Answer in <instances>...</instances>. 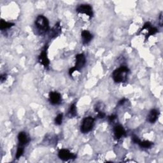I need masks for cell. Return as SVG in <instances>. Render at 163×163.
Listing matches in <instances>:
<instances>
[{
	"label": "cell",
	"instance_id": "6da1fadb",
	"mask_svg": "<svg viewBox=\"0 0 163 163\" xmlns=\"http://www.w3.org/2000/svg\"><path fill=\"white\" fill-rule=\"evenodd\" d=\"M129 71V68L125 66H122L120 68L116 69L112 74L114 80L117 83L126 82Z\"/></svg>",
	"mask_w": 163,
	"mask_h": 163
},
{
	"label": "cell",
	"instance_id": "7a4b0ae2",
	"mask_svg": "<svg viewBox=\"0 0 163 163\" xmlns=\"http://www.w3.org/2000/svg\"><path fill=\"white\" fill-rule=\"evenodd\" d=\"M35 26L41 35L46 33L50 29L49 20L47 17L42 15H40L37 17L35 21Z\"/></svg>",
	"mask_w": 163,
	"mask_h": 163
},
{
	"label": "cell",
	"instance_id": "3957f363",
	"mask_svg": "<svg viewBox=\"0 0 163 163\" xmlns=\"http://www.w3.org/2000/svg\"><path fill=\"white\" fill-rule=\"evenodd\" d=\"M94 124V118L91 117H85L82 122L81 126V132L82 133H88L90 132L93 128Z\"/></svg>",
	"mask_w": 163,
	"mask_h": 163
},
{
	"label": "cell",
	"instance_id": "277c9868",
	"mask_svg": "<svg viewBox=\"0 0 163 163\" xmlns=\"http://www.w3.org/2000/svg\"><path fill=\"white\" fill-rule=\"evenodd\" d=\"M47 49L48 45H46L43 49V50L41 51V54L38 57V61L39 62L43 65L45 69L49 68V65H50V61L47 57Z\"/></svg>",
	"mask_w": 163,
	"mask_h": 163
},
{
	"label": "cell",
	"instance_id": "5b68a950",
	"mask_svg": "<svg viewBox=\"0 0 163 163\" xmlns=\"http://www.w3.org/2000/svg\"><path fill=\"white\" fill-rule=\"evenodd\" d=\"M58 157L62 161H66L70 159H75L77 156L71 153L68 149H61L58 153Z\"/></svg>",
	"mask_w": 163,
	"mask_h": 163
},
{
	"label": "cell",
	"instance_id": "8992f818",
	"mask_svg": "<svg viewBox=\"0 0 163 163\" xmlns=\"http://www.w3.org/2000/svg\"><path fill=\"white\" fill-rule=\"evenodd\" d=\"M75 59H76L75 65L73 68H75V71H80L85 66L86 62L85 57L84 56V54H79L76 56Z\"/></svg>",
	"mask_w": 163,
	"mask_h": 163
},
{
	"label": "cell",
	"instance_id": "52a82bcc",
	"mask_svg": "<svg viewBox=\"0 0 163 163\" xmlns=\"http://www.w3.org/2000/svg\"><path fill=\"white\" fill-rule=\"evenodd\" d=\"M77 12L80 14H84L87 15L89 16L90 17H92L93 16V11L92 8L90 5H80L79 6L77 9Z\"/></svg>",
	"mask_w": 163,
	"mask_h": 163
},
{
	"label": "cell",
	"instance_id": "ba28073f",
	"mask_svg": "<svg viewBox=\"0 0 163 163\" xmlns=\"http://www.w3.org/2000/svg\"><path fill=\"white\" fill-rule=\"evenodd\" d=\"M49 101L52 105H58L61 101V95L58 92H50L49 93Z\"/></svg>",
	"mask_w": 163,
	"mask_h": 163
},
{
	"label": "cell",
	"instance_id": "9c48e42d",
	"mask_svg": "<svg viewBox=\"0 0 163 163\" xmlns=\"http://www.w3.org/2000/svg\"><path fill=\"white\" fill-rule=\"evenodd\" d=\"M144 29L148 30V33L146 36V39L152 35H154L156 34L157 32H158V29L152 26V25L150 23H148V22H147V23H146L144 24V27L142 28V29H141L140 31H142Z\"/></svg>",
	"mask_w": 163,
	"mask_h": 163
},
{
	"label": "cell",
	"instance_id": "30bf717a",
	"mask_svg": "<svg viewBox=\"0 0 163 163\" xmlns=\"http://www.w3.org/2000/svg\"><path fill=\"white\" fill-rule=\"evenodd\" d=\"M114 132L115 137L117 139H120L122 136H126V131L121 125H117L114 128Z\"/></svg>",
	"mask_w": 163,
	"mask_h": 163
},
{
	"label": "cell",
	"instance_id": "8fae6325",
	"mask_svg": "<svg viewBox=\"0 0 163 163\" xmlns=\"http://www.w3.org/2000/svg\"><path fill=\"white\" fill-rule=\"evenodd\" d=\"M81 35L82 38V43L84 45L88 44L93 38L92 35L88 30H84L82 32Z\"/></svg>",
	"mask_w": 163,
	"mask_h": 163
},
{
	"label": "cell",
	"instance_id": "7c38bea8",
	"mask_svg": "<svg viewBox=\"0 0 163 163\" xmlns=\"http://www.w3.org/2000/svg\"><path fill=\"white\" fill-rule=\"evenodd\" d=\"M159 117V112L156 109L151 110L147 116V121L150 123H155Z\"/></svg>",
	"mask_w": 163,
	"mask_h": 163
},
{
	"label": "cell",
	"instance_id": "4fadbf2b",
	"mask_svg": "<svg viewBox=\"0 0 163 163\" xmlns=\"http://www.w3.org/2000/svg\"><path fill=\"white\" fill-rule=\"evenodd\" d=\"M18 140H19V145H22V146H24L29 142V139L27 135L24 132H20L19 133Z\"/></svg>",
	"mask_w": 163,
	"mask_h": 163
},
{
	"label": "cell",
	"instance_id": "5bb4252c",
	"mask_svg": "<svg viewBox=\"0 0 163 163\" xmlns=\"http://www.w3.org/2000/svg\"><path fill=\"white\" fill-rule=\"evenodd\" d=\"M61 32V27L60 26V23H58L52 29V30L50 31V36L51 38H56L57 37L58 35H60V33Z\"/></svg>",
	"mask_w": 163,
	"mask_h": 163
},
{
	"label": "cell",
	"instance_id": "9a60e30c",
	"mask_svg": "<svg viewBox=\"0 0 163 163\" xmlns=\"http://www.w3.org/2000/svg\"><path fill=\"white\" fill-rule=\"evenodd\" d=\"M14 25H15L14 23H8V22H6V21L4 20L3 19H2L1 23H0V29L5 30V29L12 28Z\"/></svg>",
	"mask_w": 163,
	"mask_h": 163
},
{
	"label": "cell",
	"instance_id": "2e32d148",
	"mask_svg": "<svg viewBox=\"0 0 163 163\" xmlns=\"http://www.w3.org/2000/svg\"><path fill=\"white\" fill-rule=\"evenodd\" d=\"M138 144L139 145L140 147H142L143 148H150V147H152V146L154 145L152 142H150V141H148V140L143 141V142L140 140Z\"/></svg>",
	"mask_w": 163,
	"mask_h": 163
},
{
	"label": "cell",
	"instance_id": "e0dca14e",
	"mask_svg": "<svg viewBox=\"0 0 163 163\" xmlns=\"http://www.w3.org/2000/svg\"><path fill=\"white\" fill-rule=\"evenodd\" d=\"M68 115L70 117H74L76 115H77V108H76V105L75 103L72 104L70 106V109L68 110Z\"/></svg>",
	"mask_w": 163,
	"mask_h": 163
},
{
	"label": "cell",
	"instance_id": "ac0fdd59",
	"mask_svg": "<svg viewBox=\"0 0 163 163\" xmlns=\"http://www.w3.org/2000/svg\"><path fill=\"white\" fill-rule=\"evenodd\" d=\"M24 146H22V145H19L18 147L17 150V153L15 155V158L16 159H19L24 154Z\"/></svg>",
	"mask_w": 163,
	"mask_h": 163
},
{
	"label": "cell",
	"instance_id": "d6986e66",
	"mask_svg": "<svg viewBox=\"0 0 163 163\" xmlns=\"http://www.w3.org/2000/svg\"><path fill=\"white\" fill-rule=\"evenodd\" d=\"M62 118H63V115L62 114H59L57 115V117H56L55 118V121H54V122H55V124L58 126H59L62 124Z\"/></svg>",
	"mask_w": 163,
	"mask_h": 163
},
{
	"label": "cell",
	"instance_id": "ffe728a7",
	"mask_svg": "<svg viewBox=\"0 0 163 163\" xmlns=\"http://www.w3.org/2000/svg\"><path fill=\"white\" fill-rule=\"evenodd\" d=\"M132 140H133V142H134V144H138L139 142V141H140L139 138L137 136H136V135H133L132 136Z\"/></svg>",
	"mask_w": 163,
	"mask_h": 163
},
{
	"label": "cell",
	"instance_id": "44dd1931",
	"mask_svg": "<svg viewBox=\"0 0 163 163\" xmlns=\"http://www.w3.org/2000/svg\"><path fill=\"white\" fill-rule=\"evenodd\" d=\"M7 79V75L6 74H3L1 75V77H0V81H1L2 83L4 82Z\"/></svg>",
	"mask_w": 163,
	"mask_h": 163
},
{
	"label": "cell",
	"instance_id": "7402d4cb",
	"mask_svg": "<svg viewBox=\"0 0 163 163\" xmlns=\"http://www.w3.org/2000/svg\"><path fill=\"white\" fill-rule=\"evenodd\" d=\"M105 112H99L98 113V114H97V117H98V118H105Z\"/></svg>",
	"mask_w": 163,
	"mask_h": 163
},
{
	"label": "cell",
	"instance_id": "603a6c76",
	"mask_svg": "<svg viewBox=\"0 0 163 163\" xmlns=\"http://www.w3.org/2000/svg\"><path fill=\"white\" fill-rule=\"evenodd\" d=\"M116 118H117V116L116 115H110V116L108 117V119H109V121L110 122H113Z\"/></svg>",
	"mask_w": 163,
	"mask_h": 163
},
{
	"label": "cell",
	"instance_id": "cb8c5ba5",
	"mask_svg": "<svg viewBox=\"0 0 163 163\" xmlns=\"http://www.w3.org/2000/svg\"><path fill=\"white\" fill-rule=\"evenodd\" d=\"M159 23L160 26H162V23H163V22H162V12L161 13L160 16H159Z\"/></svg>",
	"mask_w": 163,
	"mask_h": 163
},
{
	"label": "cell",
	"instance_id": "d4e9b609",
	"mask_svg": "<svg viewBox=\"0 0 163 163\" xmlns=\"http://www.w3.org/2000/svg\"><path fill=\"white\" fill-rule=\"evenodd\" d=\"M126 101H127V100H126V99H122V100H121V101H118V105H124Z\"/></svg>",
	"mask_w": 163,
	"mask_h": 163
}]
</instances>
